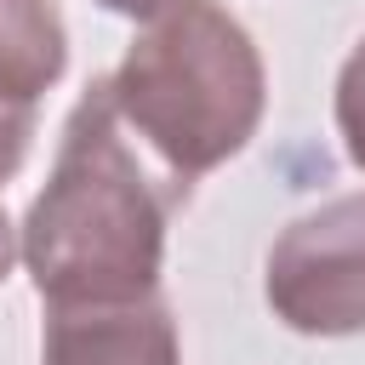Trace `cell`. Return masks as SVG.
Wrapping results in <instances>:
<instances>
[{
	"label": "cell",
	"instance_id": "cell-8",
	"mask_svg": "<svg viewBox=\"0 0 365 365\" xmlns=\"http://www.w3.org/2000/svg\"><path fill=\"white\" fill-rule=\"evenodd\" d=\"M97 6H108V11H120V17H160L165 6H177V0H97Z\"/></svg>",
	"mask_w": 365,
	"mask_h": 365
},
{
	"label": "cell",
	"instance_id": "cell-3",
	"mask_svg": "<svg viewBox=\"0 0 365 365\" xmlns=\"http://www.w3.org/2000/svg\"><path fill=\"white\" fill-rule=\"evenodd\" d=\"M268 308L302 336L365 331V194H336L268 245Z\"/></svg>",
	"mask_w": 365,
	"mask_h": 365
},
{
	"label": "cell",
	"instance_id": "cell-4",
	"mask_svg": "<svg viewBox=\"0 0 365 365\" xmlns=\"http://www.w3.org/2000/svg\"><path fill=\"white\" fill-rule=\"evenodd\" d=\"M40 365H182L177 319L160 297L103 308H46Z\"/></svg>",
	"mask_w": 365,
	"mask_h": 365
},
{
	"label": "cell",
	"instance_id": "cell-9",
	"mask_svg": "<svg viewBox=\"0 0 365 365\" xmlns=\"http://www.w3.org/2000/svg\"><path fill=\"white\" fill-rule=\"evenodd\" d=\"M11 262H17V228H11V217L0 211V279L11 274Z\"/></svg>",
	"mask_w": 365,
	"mask_h": 365
},
{
	"label": "cell",
	"instance_id": "cell-6",
	"mask_svg": "<svg viewBox=\"0 0 365 365\" xmlns=\"http://www.w3.org/2000/svg\"><path fill=\"white\" fill-rule=\"evenodd\" d=\"M336 137H342L354 171H365V40L348 51V63L336 74Z\"/></svg>",
	"mask_w": 365,
	"mask_h": 365
},
{
	"label": "cell",
	"instance_id": "cell-5",
	"mask_svg": "<svg viewBox=\"0 0 365 365\" xmlns=\"http://www.w3.org/2000/svg\"><path fill=\"white\" fill-rule=\"evenodd\" d=\"M68 68L57 0H0V108H34Z\"/></svg>",
	"mask_w": 365,
	"mask_h": 365
},
{
	"label": "cell",
	"instance_id": "cell-1",
	"mask_svg": "<svg viewBox=\"0 0 365 365\" xmlns=\"http://www.w3.org/2000/svg\"><path fill=\"white\" fill-rule=\"evenodd\" d=\"M182 194L114 114L108 80H91L63 120L46 188L34 194L17 257L46 308H103L160 297L165 217Z\"/></svg>",
	"mask_w": 365,
	"mask_h": 365
},
{
	"label": "cell",
	"instance_id": "cell-7",
	"mask_svg": "<svg viewBox=\"0 0 365 365\" xmlns=\"http://www.w3.org/2000/svg\"><path fill=\"white\" fill-rule=\"evenodd\" d=\"M29 137H34V108H0V188L23 171Z\"/></svg>",
	"mask_w": 365,
	"mask_h": 365
},
{
	"label": "cell",
	"instance_id": "cell-2",
	"mask_svg": "<svg viewBox=\"0 0 365 365\" xmlns=\"http://www.w3.org/2000/svg\"><path fill=\"white\" fill-rule=\"evenodd\" d=\"M108 97L160 177L188 194L257 137L268 74L251 29L222 0H177L125 46Z\"/></svg>",
	"mask_w": 365,
	"mask_h": 365
}]
</instances>
